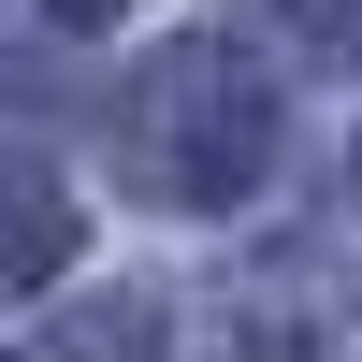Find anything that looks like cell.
I'll return each mask as SVG.
<instances>
[{"instance_id":"1","label":"cell","mask_w":362,"mask_h":362,"mask_svg":"<svg viewBox=\"0 0 362 362\" xmlns=\"http://www.w3.org/2000/svg\"><path fill=\"white\" fill-rule=\"evenodd\" d=\"M116 160L174 218L261 203V174H276V87H261V58L247 44H160L131 73V102H116Z\"/></svg>"},{"instance_id":"2","label":"cell","mask_w":362,"mask_h":362,"mask_svg":"<svg viewBox=\"0 0 362 362\" xmlns=\"http://www.w3.org/2000/svg\"><path fill=\"white\" fill-rule=\"evenodd\" d=\"M73 247H87V203L58 189V160L0 145V290H44V276H73Z\"/></svg>"},{"instance_id":"3","label":"cell","mask_w":362,"mask_h":362,"mask_svg":"<svg viewBox=\"0 0 362 362\" xmlns=\"http://www.w3.org/2000/svg\"><path fill=\"white\" fill-rule=\"evenodd\" d=\"M58 362H160V305H145V290H87V305H58Z\"/></svg>"},{"instance_id":"4","label":"cell","mask_w":362,"mask_h":362,"mask_svg":"<svg viewBox=\"0 0 362 362\" xmlns=\"http://www.w3.org/2000/svg\"><path fill=\"white\" fill-rule=\"evenodd\" d=\"M276 29L305 58H362V0H276Z\"/></svg>"},{"instance_id":"5","label":"cell","mask_w":362,"mask_h":362,"mask_svg":"<svg viewBox=\"0 0 362 362\" xmlns=\"http://www.w3.org/2000/svg\"><path fill=\"white\" fill-rule=\"evenodd\" d=\"M44 15H58V29H116L131 0H44Z\"/></svg>"},{"instance_id":"6","label":"cell","mask_w":362,"mask_h":362,"mask_svg":"<svg viewBox=\"0 0 362 362\" xmlns=\"http://www.w3.org/2000/svg\"><path fill=\"white\" fill-rule=\"evenodd\" d=\"M348 189H362V145H348Z\"/></svg>"}]
</instances>
